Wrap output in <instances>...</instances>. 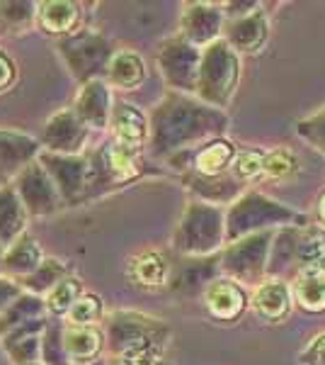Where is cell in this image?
Segmentation results:
<instances>
[{
  "instance_id": "27",
  "label": "cell",
  "mask_w": 325,
  "mask_h": 365,
  "mask_svg": "<svg viewBox=\"0 0 325 365\" xmlns=\"http://www.w3.org/2000/svg\"><path fill=\"white\" fill-rule=\"evenodd\" d=\"M187 187L197 195L202 202H209V205H233L235 200L243 195V182L238 178H233V173H226V175H216V178H206V175H199V173H187Z\"/></svg>"
},
{
  "instance_id": "18",
  "label": "cell",
  "mask_w": 325,
  "mask_h": 365,
  "mask_svg": "<svg viewBox=\"0 0 325 365\" xmlns=\"http://www.w3.org/2000/svg\"><path fill=\"white\" fill-rule=\"evenodd\" d=\"M216 273H221V258L206 256V258H182L180 263H175L173 278H170V290H175L177 295H197L216 280Z\"/></svg>"
},
{
  "instance_id": "20",
  "label": "cell",
  "mask_w": 325,
  "mask_h": 365,
  "mask_svg": "<svg viewBox=\"0 0 325 365\" xmlns=\"http://www.w3.org/2000/svg\"><path fill=\"white\" fill-rule=\"evenodd\" d=\"M247 295L243 285L230 278H216L209 287L204 290V307L209 309V314L218 322H233L247 307Z\"/></svg>"
},
{
  "instance_id": "46",
  "label": "cell",
  "mask_w": 325,
  "mask_h": 365,
  "mask_svg": "<svg viewBox=\"0 0 325 365\" xmlns=\"http://www.w3.org/2000/svg\"><path fill=\"white\" fill-rule=\"evenodd\" d=\"M318 215H321V222L325 225V192L321 195V200H318Z\"/></svg>"
},
{
  "instance_id": "35",
  "label": "cell",
  "mask_w": 325,
  "mask_h": 365,
  "mask_svg": "<svg viewBox=\"0 0 325 365\" xmlns=\"http://www.w3.org/2000/svg\"><path fill=\"white\" fill-rule=\"evenodd\" d=\"M34 22H37V3H25V0L0 3V32L20 34Z\"/></svg>"
},
{
  "instance_id": "50",
  "label": "cell",
  "mask_w": 325,
  "mask_h": 365,
  "mask_svg": "<svg viewBox=\"0 0 325 365\" xmlns=\"http://www.w3.org/2000/svg\"><path fill=\"white\" fill-rule=\"evenodd\" d=\"M34 365H44V363H34Z\"/></svg>"
},
{
  "instance_id": "10",
  "label": "cell",
  "mask_w": 325,
  "mask_h": 365,
  "mask_svg": "<svg viewBox=\"0 0 325 365\" xmlns=\"http://www.w3.org/2000/svg\"><path fill=\"white\" fill-rule=\"evenodd\" d=\"M39 163L54 180L66 205H78L87 197V180H90V163L87 156H63L41 151Z\"/></svg>"
},
{
  "instance_id": "9",
  "label": "cell",
  "mask_w": 325,
  "mask_h": 365,
  "mask_svg": "<svg viewBox=\"0 0 325 365\" xmlns=\"http://www.w3.org/2000/svg\"><path fill=\"white\" fill-rule=\"evenodd\" d=\"M158 68H161L163 81L170 86V91L185 93V96H197L199 81V63H202V49L187 42L185 37L165 39L158 49Z\"/></svg>"
},
{
  "instance_id": "1",
  "label": "cell",
  "mask_w": 325,
  "mask_h": 365,
  "mask_svg": "<svg viewBox=\"0 0 325 365\" xmlns=\"http://www.w3.org/2000/svg\"><path fill=\"white\" fill-rule=\"evenodd\" d=\"M151 139L153 156L170 158L182 151H190L197 144H209L221 139L228 127V115L211 105L202 103L197 96L170 91L151 113Z\"/></svg>"
},
{
  "instance_id": "4",
  "label": "cell",
  "mask_w": 325,
  "mask_h": 365,
  "mask_svg": "<svg viewBox=\"0 0 325 365\" xmlns=\"http://www.w3.org/2000/svg\"><path fill=\"white\" fill-rule=\"evenodd\" d=\"M240 81V56L230 49L226 39L209 44L202 49V63H199L197 98L216 110L228 108L235 88Z\"/></svg>"
},
{
  "instance_id": "41",
  "label": "cell",
  "mask_w": 325,
  "mask_h": 365,
  "mask_svg": "<svg viewBox=\"0 0 325 365\" xmlns=\"http://www.w3.org/2000/svg\"><path fill=\"white\" fill-rule=\"evenodd\" d=\"M297 170V158L289 149H277L265 154V173L270 178H289Z\"/></svg>"
},
{
  "instance_id": "49",
  "label": "cell",
  "mask_w": 325,
  "mask_h": 365,
  "mask_svg": "<svg viewBox=\"0 0 325 365\" xmlns=\"http://www.w3.org/2000/svg\"><path fill=\"white\" fill-rule=\"evenodd\" d=\"M82 365H110V363L105 361V358H100V361H95V363H82Z\"/></svg>"
},
{
  "instance_id": "5",
  "label": "cell",
  "mask_w": 325,
  "mask_h": 365,
  "mask_svg": "<svg viewBox=\"0 0 325 365\" xmlns=\"http://www.w3.org/2000/svg\"><path fill=\"white\" fill-rule=\"evenodd\" d=\"M56 49L70 76L80 86L90 83V81H105L112 58L117 54L110 39L90 27H80L78 32L58 39Z\"/></svg>"
},
{
  "instance_id": "33",
  "label": "cell",
  "mask_w": 325,
  "mask_h": 365,
  "mask_svg": "<svg viewBox=\"0 0 325 365\" xmlns=\"http://www.w3.org/2000/svg\"><path fill=\"white\" fill-rule=\"evenodd\" d=\"M82 292H85V287H82V282L75 278V275L63 278L54 290H49V295L44 297L46 314H49L51 319H66L68 312L73 309V304L78 302V297Z\"/></svg>"
},
{
  "instance_id": "16",
  "label": "cell",
  "mask_w": 325,
  "mask_h": 365,
  "mask_svg": "<svg viewBox=\"0 0 325 365\" xmlns=\"http://www.w3.org/2000/svg\"><path fill=\"white\" fill-rule=\"evenodd\" d=\"M110 134L112 141L139 154L151 139V120L136 105L127 103V100H117L110 120Z\"/></svg>"
},
{
  "instance_id": "3",
  "label": "cell",
  "mask_w": 325,
  "mask_h": 365,
  "mask_svg": "<svg viewBox=\"0 0 325 365\" xmlns=\"http://www.w3.org/2000/svg\"><path fill=\"white\" fill-rule=\"evenodd\" d=\"M173 249L182 258H206L226 249V210L192 200L173 232Z\"/></svg>"
},
{
  "instance_id": "19",
  "label": "cell",
  "mask_w": 325,
  "mask_h": 365,
  "mask_svg": "<svg viewBox=\"0 0 325 365\" xmlns=\"http://www.w3.org/2000/svg\"><path fill=\"white\" fill-rule=\"evenodd\" d=\"M46 324H49V317H41V319L22 324L15 331H10L8 336L0 339V346L8 353L10 363L13 365L41 363V339H44Z\"/></svg>"
},
{
  "instance_id": "8",
  "label": "cell",
  "mask_w": 325,
  "mask_h": 365,
  "mask_svg": "<svg viewBox=\"0 0 325 365\" xmlns=\"http://www.w3.org/2000/svg\"><path fill=\"white\" fill-rule=\"evenodd\" d=\"M87 163H90V180H87V197L102 195V192L119 187L124 182L134 180L141 175L136 151H129L117 141L102 144L92 151H85Z\"/></svg>"
},
{
  "instance_id": "31",
  "label": "cell",
  "mask_w": 325,
  "mask_h": 365,
  "mask_svg": "<svg viewBox=\"0 0 325 365\" xmlns=\"http://www.w3.org/2000/svg\"><path fill=\"white\" fill-rule=\"evenodd\" d=\"M70 275V266L63 261H58V258H51L46 256L44 263L34 270L29 278L20 280L22 290L29 292V295H39V297H46L49 295V290H54V287L61 282L63 278H68Z\"/></svg>"
},
{
  "instance_id": "37",
  "label": "cell",
  "mask_w": 325,
  "mask_h": 365,
  "mask_svg": "<svg viewBox=\"0 0 325 365\" xmlns=\"http://www.w3.org/2000/svg\"><path fill=\"white\" fill-rule=\"evenodd\" d=\"M105 322V299L97 292L85 290L68 312L66 324H75V327H95V324Z\"/></svg>"
},
{
  "instance_id": "36",
  "label": "cell",
  "mask_w": 325,
  "mask_h": 365,
  "mask_svg": "<svg viewBox=\"0 0 325 365\" xmlns=\"http://www.w3.org/2000/svg\"><path fill=\"white\" fill-rule=\"evenodd\" d=\"M297 241H299V229L284 227V232H279L272 241L270 251V266L267 275H279L282 270L297 263Z\"/></svg>"
},
{
  "instance_id": "32",
  "label": "cell",
  "mask_w": 325,
  "mask_h": 365,
  "mask_svg": "<svg viewBox=\"0 0 325 365\" xmlns=\"http://www.w3.org/2000/svg\"><path fill=\"white\" fill-rule=\"evenodd\" d=\"M292 292L306 312H325V278L318 270H301Z\"/></svg>"
},
{
  "instance_id": "25",
  "label": "cell",
  "mask_w": 325,
  "mask_h": 365,
  "mask_svg": "<svg viewBox=\"0 0 325 365\" xmlns=\"http://www.w3.org/2000/svg\"><path fill=\"white\" fill-rule=\"evenodd\" d=\"M292 297H294L292 287L284 280L275 278V280H265L262 285L255 287L250 304L257 317H262L267 322H279L292 309Z\"/></svg>"
},
{
  "instance_id": "11",
  "label": "cell",
  "mask_w": 325,
  "mask_h": 365,
  "mask_svg": "<svg viewBox=\"0 0 325 365\" xmlns=\"http://www.w3.org/2000/svg\"><path fill=\"white\" fill-rule=\"evenodd\" d=\"M17 195L22 197L25 207L29 212V217H46L54 215L61 207H66L61 192L56 190L54 180L49 178V173L44 170V166L37 161H32L29 166L22 170L20 175L13 180Z\"/></svg>"
},
{
  "instance_id": "7",
  "label": "cell",
  "mask_w": 325,
  "mask_h": 365,
  "mask_svg": "<svg viewBox=\"0 0 325 365\" xmlns=\"http://www.w3.org/2000/svg\"><path fill=\"white\" fill-rule=\"evenodd\" d=\"M275 237V229H267V232H257L233 241V244H226V249L218 253L223 278H230L240 285H262Z\"/></svg>"
},
{
  "instance_id": "23",
  "label": "cell",
  "mask_w": 325,
  "mask_h": 365,
  "mask_svg": "<svg viewBox=\"0 0 325 365\" xmlns=\"http://www.w3.org/2000/svg\"><path fill=\"white\" fill-rule=\"evenodd\" d=\"M29 227V212L22 202V197L17 195L13 182L0 185V244L5 249L20 241L27 234Z\"/></svg>"
},
{
  "instance_id": "15",
  "label": "cell",
  "mask_w": 325,
  "mask_h": 365,
  "mask_svg": "<svg viewBox=\"0 0 325 365\" xmlns=\"http://www.w3.org/2000/svg\"><path fill=\"white\" fill-rule=\"evenodd\" d=\"M41 141L17 129H0V180L13 182L41 154Z\"/></svg>"
},
{
  "instance_id": "6",
  "label": "cell",
  "mask_w": 325,
  "mask_h": 365,
  "mask_svg": "<svg viewBox=\"0 0 325 365\" xmlns=\"http://www.w3.org/2000/svg\"><path fill=\"white\" fill-rule=\"evenodd\" d=\"M297 222V212L260 192H243L226 210V244Z\"/></svg>"
},
{
  "instance_id": "2",
  "label": "cell",
  "mask_w": 325,
  "mask_h": 365,
  "mask_svg": "<svg viewBox=\"0 0 325 365\" xmlns=\"http://www.w3.org/2000/svg\"><path fill=\"white\" fill-rule=\"evenodd\" d=\"M105 339H107L110 358H129L144 356V353H158L170 344V327L158 317L144 314L134 309H117L105 317L102 322Z\"/></svg>"
},
{
  "instance_id": "22",
  "label": "cell",
  "mask_w": 325,
  "mask_h": 365,
  "mask_svg": "<svg viewBox=\"0 0 325 365\" xmlns=\"http://www.w3.org/2000/svg\"><path fill=\"white\" fill-rule=\"evenodd\" d=\"M173 268H175V263L168 258V253L149 249V251L136 253L132 261H129L127 275L134 285L144 287V290H158V287L170 285Z\"/></svg>"
},
{
  "instance_id": "38",
  "label": "cell",
  "mask_w": 325,
  "mask_h": 365,
  "mask_svg": "<svg viewBox=\"0 0 325 365\" xmlns=\"http://www.w3.org/2000/svg\"><path fill=\"white\" fill-rule=\"evenodd\" d=\"M41 363L44 365H73L63 349V322L49 319L44 339H41Z\"/></svg>"
},
{
  "instance_id": "47",
  "label": "cell",
  "mask_w": 325,
  "mask_h": 365,
  "mask_svg": "<svg viewBox=\"0 0 325 365\" xmlns=\"http://www.w3.org/2000/svg\"><path fill=\"white\" fill-rule=\"evenodd\" d=\"M316 270H318V273H321V275H323V278H325V256L321 258V261H318V266H316Z\"/></svg>"
},
{
  "instance_id": "34",
  "label": "cell",
  "mask_w": 325,
  "mask_h": 365,
  "mask_svg": "<svg viewBox=\"0 0 325 365\" xmlns=\"http://www.w3.org/2000/svg\"><path fill=\"white\" fill-rule=\"evenodd\" d=\"M325 256V232L321 227H301L297 241V266L301 270H316Z\"/></svg>"
},
{
  "instance_id": "48",
  "label": "cell",
  "mask_w": 325,
  "mask_h": 365,
  "mask_svg": "<svg viewBox=\"0 0 325 365\" xmlns=\"http://www.w3.org/2000/svg\"><path fill=\"white\" fill-rule=\"evenodd\" d=\"M3 258H5V246L0 244V275H3Z\"/></svg>"
},
{
  "instance_id": "13",
  "label": "cell",
  "mask_w": 325,
  "mask_h": 365,
  "mask_svg": "<svg viewBox=\"0 0 325 365\" xmlns=\"http://www.w3.org/2000/svg\"><path fill=\"white\" fill-rule=\"evenodd\" d=\"M223 27H226V10L211 3H190L182 8L180 15V37L187 42L206 49L209 44L223 39Z\"/></svg>"
},
{
  "instance_id": "51",
  "label": "cell",
  "mask_w": 325,
  "mask_h": 365,
  "mask_svg": "<svg viewBox=\"0 0 325 365\" xmlns=\"http://www.w3.org/2000/svg\"><path fill=\"white\" fill-rule=\"evenodd\" d=\"M0 185H5V182H3V180H0Z\"/></svg>"
},
{
  "instance_id": "29",
  "label": "cell",
  "mask_w": 325,
  "mask_h": 365,
  "mask_svg": "<svg viewBox=\"0 0 325 365\" xmlns=\"http://www.w3.org/2000/svg\"><path fill=\"white\" fill-rule=\"evenodd\" d=\"M235 156H238V151L228 139H214L194 154V173L206 175V178L226 175L233 166Z\"/></svg>"
},
{
  "instance_id": "42",
  "label": "cell",
  "mask_w": 325,
  "mask_h": 365,
  "mask_svg": "<svg viewBox=\"0 0 325 365\" xmlns=\"http://www.w3.org/2000/svg\"><path fill=\"white\" fill-rule=\"evenodd\" d=\"M22 285L20 282H15V280H10V278H5V275H0V317L5 314V309L10 307V304L15 302L17 297L22 295Z\"/></svg>"
},
{
  "instance_id": "24",
  "label": "cell",
  "mask_w": 325,
  "mask_h": 365,
  "mask_svg": "<svg viewBox=\"0 0 325 365\" xmlns=\"http://www.w3.org/2000/svg\"><path fill=\"white\" fill-rule=\"evenodd\" d=\"M82 20V10L73 0H44L37 3V25L49 34L68 37L78 32Z\"/></svg>"
},
{
  "instance_id": "26",
  "label": "cell",
  "mask_w": 325,
  "mask_h": 365,
  "mask_svg": "<svg viewBox=\"0 0 325 365\" xmlns=\"http://www.w3.org/2000/svg\"><path fill=\"white\" fill-rule=\"evenodd\" d=\"M44 251H41L39 241L25 234L20 241H15L10 249H5L3 258V275L15 282L29 278V275L44 263Z\"/></svg>"
},
{
  "instance_id": "28",
  "label": "cell",
  "mask_w": 325,
  "mask_h": 365,
  "mask_svg": "<svg viewBox=\"0 0 325 365\" xmlns=\"http://www.w3.org/2000/svg\"><path fill=\"white\" fill-rule=\"evenodd\" d=\"M105 81H107L110 88H117V91H134L146 81V61L132 49L117 51Z\"/></svg>"
},
{
  "instance_id": "17",
  "label": "cell",
  "mask_w": 325,
  "mask_h": 365,
  "mask_svg": "<svg viewBox=\"0 0 325 365\" xmlns=\"http://www.w3.org/2000/svg\"><path fill=\"white\" fill-rule=\"evenodd\" d=\"M267 34H270V20L260 5L240 17H230L226 27H223V39L238 54H252V51H257L260 46L267 42Z\"/></svg>"
},
{
  "instance_id": "14",
  "label": "cell",
  "mask_w": 325,
  "mask_h": 365,
  "mask_svg": "<svg viewBox=\"0 0 325 365\" xmlns=\"http://www.w3.org/2000/svg\"><path fill=\"white\" fill-rule=\"evenodd\" d=\"M114 103L117 100L112 98L107 81H90V83L80 86L78 96L73 100V113L90 132H107Z\"/></svg>"
},
{
  "instance_id": "45",
  "label": "cell",
  "mask_w": 325,
  "mask_h": 365,
  "mask_svg": "<svg viewBox=\"0 0 325 365\" xmlns=\"http://www.w3.org/2000/svg\"><path fill=\"white\" fill-rule=\"evenodd\" d=\"M17 78V66L5 51H0V93L8 91Z\"/></svg>"
},
{
  "instance_id": "12",
  "label": "cell",
  "mask_w": 325,
  "mask_h": 365,
  "mask_svg": "<svg viewBox=\"0 0 325 365\" xmlns=\"http://www.w3.org/2000/svg\"><path fill=\"white\" fill-rule=\"evenodd\" d=\"M39 141H41V149L49 151V154L82 156L87 151L90 129L82 125L80 117L73 113V108H66L49 117Z\"/></svg>"
},
{
  "instance_id": "43",
  "label": "cell",
  "mask_w": 325,
  "mask_h": 365,
  "mask_svg": "<svg viewBox=\"0 0 325 365\" xmlns=\"http://www.w3.org/2000/svg\"><path fill=\"white\" fill-rule=\"evenodd\" d=\"M301 363L304 365H325V334L311 341V346L301 353Z\"/></svg>"
},
{
  "instance_id": "39",
  "label": "cell",
  "mask_w": 325,
  "mask_h": 365,
  "mask_svg": "<svg viewBox=\"0 0 325 365\" xmlns=\"http://www.w3.org/2000/svg\"><path fill=\"white\" fill-rule=\"evenodd\" d=\"M230 173H233V178H238L240 182L257 178V175L265 173V154L257 149L238 151L233 166H230Z\"/></svg>"
},
{
  "instance_id": "21",
  "label": "cell",
  "mask_w": 325,
  "mask_h": 365,
  "mask_svg": "<svg viewBox=\"0 0 325 365\" xmlns=\"http://www.w3.org/2000/svg\"><path fill=\"white\" fill-rule=\"evenodd\" d=\"M63 349H66L70 363H95L107 353V339L102 327H75L63 322Z\"/></svg>"
},
{
  "instance_id": "40",
  "label": "cell",
  "mask_w": 325,
  "mask_h": 365,
  "mask_svg": "<svg viewBox=\"0 0 325 365\" xmlns=\"http://www.w3.org/2000/svg\"><path fill=\"white\" fill-rule=\"evenodd\" d=\"M297 132H299L301 139H306L311 146H316L318 151H323L325 154V108L318 110L316 115L301 120Z\"/></svg>"
},
{
  "instance_id": "30",
  "label": "cell",
  "mask_w": 325,
  "mask_h": 365,
  "mask_svg": "<svg viewBox=\"0 0 325 365\" xmlns=\"http://www.w3.org/2000/svg\"><path fill=\"white\" fill-rule=\"evenodd\" d=\"M41 317H49L46 314L44 297L22 292V295L17 297L8 309H5V314L0 317V339L8 336L10 331H15V329L22 327V324L41 319Z\"/></svg>"
},
{
  "instance_id": "44",
  "label": "cell",
  "mask_w": 325,
  "mask_h": 365,
  "mask_svg": "<svg viewBox=\"0 0 325 365\" xmlns=\"http://www.w3.org/2000/svg\"><path fill=\"white\" fill-rule=\"evenodd\" d=\"M110 365H170L158 353H144V356H129V358H107Z\"/></svg>"
}]
</instances>
